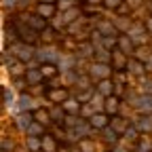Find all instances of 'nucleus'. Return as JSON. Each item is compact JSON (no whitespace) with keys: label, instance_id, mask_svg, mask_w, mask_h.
<instances>
[{"label":"nucleus","instance_id":"obj_1","mask_svg":"<svg viewBox=\"0 0 152 152\" xmlns=\"http://www.w3.org/2000/svg\"><path fill=\"white\" fill-rule=\"evenodd\" d=\"M13 53H17L21 61H28L30 57H32V49H28V47H19V45H17V47H13Z\"/></svg>","mask_w":152,"mask_h":152},{"label":"nucleus","instance_id":"obj_2","mask_svg":"<svg viewBox=\"0 0 152 152\" xmlns=\"http://www.w3.org/2000/svg\"><path fill=\"white\" fill-rule=\"evenodd\" d=\"M91 72H93V76H99V78H106V76L110 74V68H108V66H104V64H95V66L91 68Z\"/></svg>","mask_w":152,"mask_h":152},{"label":"nucleus","instance_id":"obj_3","mask_svg":"<svg viewBox=\"0 0 152 152\" xmlns=\"http://www.w3.org/2000/svg\"><path fill=\"white\" fill-rule=\"evenodd\" d=\"M38 55H40L42 61H55V59H57V51H55V49H42Z\"/></svg>","mask_w":152,"mask_h":152},{"label":"nucleus","instance_id":"obj_4","mask_svg":"<svg viewBox=\"0 0 152 152\" xmlns=\"http://www.w3.org/2000/svg\"><path fill=\"white\" fill-rule=\"evenodd\" d=\"M40 76H42V72H38V70H30V72L26 74V78H28V83H30V85H36V83H40Z\"/></svg>","mask_w":152,"mask_h":152},{"label":"nucleus","instance_id":"obj_5","mask_svg":"<svg viewBox=\"0 0 152 152\" xmlns=\"http://www.w3.org/2000/svg\"><path fill=\"white\" fill-rule=\"evenodd\" d=\"M49 97H51L53 102H61V99H66V91H64V89H53V91L49 93Z\"/></svg>","mask_w":152,"mask_h":152},{"label":"nucleus","instance_id":"obj_6","mask_svg":"<svg viewBox=\"0 0 152 152\" xmlns=\"http://www.w3.org/2000/svg\"><path fill=\"white\" fill-rule=\"evenodd\" d=\"M91 123H93V127H106V123H108V118L106 116H102V114H93V118H91Z\"/></svg>","mask_w":152,"mask_h":152},{"label":"nucleus","instance_id":"obj_7","mask_svg":"<svg viewBox=\"0 0 152 152\" xmlns=\"http://www.w3.org/2000/svg\"><path fill=\"white\" fill-rule=\"evenodd\" d=\"M30 106H32V99L28 97V95H21L19 102H17V110H28Z\"/></svg>","mask_w":152,"mask_h":152},{"label":"nucleus","instance_id":"obj_8","mask_svg":"<svg viewBox=\"0 0 152 152\" xmlns=\"http://www.w3.org/2000/svg\"><path fill=\"white\" fill-rule=\"evenodd\" d=\"M17 125L21 127V129H30V127H32L30 116H28V114H21V116H17Z\"/></svg>","mask_w":152,"mask_h":152},{"label":"nucleus","instance_id":"obj_9","mask_svg":"<svg viewBox=\"0 0 152 152\" xmlns=\"http://www.w3.org/2000/svg\"><path fill=\"white\" fill-rule=\"evenodd\" d=\"M137 108L144 110V112H146V110H152V97H142V99L137 102Z\"/></svg>","mask_w":152,"mask_h":152},{"label":"nucleus","instance_id":"obj_10","mask_svg":"<svg viewBox=\"0 0 152 152\" xmlns=\"http://www.w3.org/2000/svg\"><path fill=\"white\" fill-rule=\"evenodd\" d=\"M137 129L140 131H152V118L148 116V118H142L140 123H137Z\"/></svg>","mask_w":152,"mask_h":152},{"label":"nucleus","instance_id":"obj_11","mask_svg":"<svg viewBox=\"0 0 152 152\" xmlns=\"http://www.w3.org/2000/svg\"><path fill=\"white\" fill-rule=\"evenodd\" d=\"M112 129H114V131H118V133H121V131L127 133V129H125V121H123V118H112Z\"/></svg>","mask_w":152,"mask_h":152},{"label":"nucleus","instance_id":"obj_12","mask_svg":"<svg viewBox=\"0 0 152 152\" xmlns=\"http://www.w3.org/2000/svg\"><path fill=\"white\" fill-rule=\"evenodd\" d=\"M42 148H45L47 152H53V150H55V140H53V137H45V140H42Z\"/></svg>","mask_w":152,"mask_h":152},{"label":"nucleus","instance_id":"obj_13","mask_svg":"<svg viewBox=\"0 0 152 152\" xmlns=\"http://www.w3.org/2000/svg\"><path fill=\"white\" fill-rule=\"evenodd\" d=\"M38 15H42V17L53 15V7H51V4H42V7H38Z\"/></svg>","mask_w":152,"mask_h":152},{"label":"nucleus","instance_id":"obj_14","mask_svg":"<svg viewBox=\"0 0 152 152\" xmlns=\"http://www.w3.org/2000/svg\"><path fill=\"white\" fill-rule=\"evenodd\" d=\"M110 91H112V83H110V80L99 83V93H102V95H108Z\"/></svg>","mask_w":152,"mask_h":152},{"label":"nucleus","instance_id":"obj_15","mask_svg":"<svg viewBox=\"0 0 152 152\" xmlns=\"http://www.w3.org/2000/svg\"><path fill=\"white\" fill-rule=\"evenodd\" d=\"M42 144H40V140H36V137H28V148L30 150H38Z\"/></svg>","mask_w":152,"mask_h":152},{"label":"nucleus","instance_id":"obj_16","mask_svg":"<svg viewBox=\"0 0 152 152\" xmlns=\"http://www.w3.org/2000/svg\"><path fill=\"white\" fill-rule=\"evenodd\" d=\"M106 110H108V112H116V110H118V102H116V99H108V102H106Z\"/></svg>","mask_w":152,"mask_h":152},{"label":"nucleus","instance_id":"obj_17","mask_svg":"<svg viewBox=\"0 0 152 152\" xmlns=\"http://www.w3.org/2000/svg\"><path fill=\"white\" fill-rule=\"evenodd\" d=\"M42 76H47V78H51V76H55V68L53 66H42Z\"/></svg>","mask_w":152,"mask_h":152},{"label":"nucleus","instance_id":"obj_18","mask_svg":"<svg viewBox=\"0 0 152 152\" xmlns=\"http://www.w3.org/2000/svg\"><path fill=\"white\" fill-rule=\"evenodd\" d=\"M17 30L21 32V36H23V38H28V40H34V34H32L30 30H26L23 26H17Z\"/></svg>","mask_w":152,"mask_h":152},{"label":"nucleus","instance_id":"obj_19","mask_svg":"<svg viewBox=\"0 0 152 152\" xmlns=\"http://www.w3.org/2000/svg\"><path fill=\"white\" fill-rule=\"evenodd\" d=\"M30 21H32L34 28H45V26H47V23H45V19H40V17H30Z\"/></svg>","mask_w":152,"mask_h":152},{"label":"nucleus","instance_id":"obj_20","mask_svg":"<svg viewBox=\"0 0 152 152\" xmlns=\"http://www.w3.org/2000/svg\"><path fill=\"white\" fill-rule=\"evenodd\" d=\"M99 32H104V34H110V32H112V23H110V21H102V26H99Z\"/></svg>","mask_w":152,"mask_h":152},{"label":"nucleus","instance_id":"obj_21","mask_svg":"<svg viewBox=\"0 0 152 152\" xmlns=\"http://www.w3.org/2000/svg\"><path fill=\"white\" fill-rule=\"evenodd\" d=\"M104 2H106V7H108V9H116V7H123V4H121L123 0H104Z\"/></svg>","mask_w":152,"mask_h":152},{"label":"nucleus","instance_id":"obj_22","mask_svg":"<svg viewBox=\"0 0 152 152\" xmlns=\"http://www.w3.org/2000/svg\"><path fill=\"white\" fill-rule=\"evenodd\" d=\"M66 110L72 112V114H74V112H78V104H76V102H66Z\"/></svg>","mask_w":152,"mask_h":152},{"label":"nucleus","instance_id":"obj_23","mask_svg":"<svg viewBox=\"0 0 152 152\" xmlns=\"http://www.w3.org/2000/svg\"><path fill=\"white\" fill-rule=\"evenodd\" d=\"M76 131H78V133H87V131H89L87 123H85V121H78V123H76Z\"/></svg>","mask_w":152,"mask_h":152},{"label":"nucleus","instance_id":"obj_24","mask_svg":"<svg viewBox=\"0 0 152 152\" xmlns=\"http://www.w3.org/2000/svg\"><path fill=\"white\" fill-rule=\"evenodd\" d=\"M121 49H123V51H131V42H129V38H121Z\"/></svg>","mask_w":152,"mask_h":152},{"label":"nucleus","instance_id":"obj_25","mask_svg":"<svg viewBox=\"0 0 152 152\" xmlns=\"http://www.w3.org/2000/svg\"><path fill=\"white\" fill-rule=\"evenodd\" d=\"M11 102H13V91H11V89H7V93H4V104H7V106H11Z\"/></svg>","mask_w":152,"mask_h":152},{"label":"nucleus","instance_id":"obj_26","mask_svg":"<svg viewBox=\"0 0 152 152\" xmlns=\"http://www.w3.org/2000/svg\"><path fill=\"white\" fill-rule=\"evenodd\" d=\"M80 148H83V152H93V146L89 142H80Z\"/></svg>","mask_w":152,"mask_h":152},{"label":"nucleus","instance_id":"obj_27","mask_svg":"<svg viewBox=\"0 0 152 152\" xmlns=\"http://www.w3.org/2000/svg\"><path fill=\"white\" fill-rule=\"evenodd\" d=\"M40 131H42V129L38 127V125H32V127H30V133H32V137H34V135H38Z\"/></svg>","mask_w":152,"mask_h":152},{"label":"nucleus","instance_id":"obj_28","mask_svg":"<svg viewBox=\"0 0 152 152\" xmlns=\"http://www.w3.org/2000/svg\"><path fill=\"white\" fill-rule=\"evenodd\" d=\"M51 116H53V118H61V110H59V108H53V110H51Z\"/></svg>","mask_w":152,"mask_h":152},{"label":"nucleus","instance_id":"obj_29","mask_svg":"<svg viewBox=\"0 0 152 152\" xmlns=\"http://www.w3.org/2000/svg\"><path fill=\"white\" fill-rule=\"evenodd\" d=\"M36 116H38V121H40V123H47V121H49V114H45V112H38Z\"/></svg>","mask_w":152,"mask_h":152},{"label":"nucleus","instance_id":"obj_30","mask_svg":"<svg viewBox=\"0 0 152 152\" xmlns=\"http://www.w3.org/2000/svg\"><path fill=\"white\" fill-rule=\"evenodd\" d=\"M135 135H137L135 129H127V137H129V140H135Z\"/></svg>","mask_w":152,"mask_h":152},{"label":"nucleus","instance_id":"obj_31","mask_svg":"<svg viewBox=\"0 0 152 152\" xmlns=\"http://www.w3.org/2000/svg\"><path fill=\"white\" fill-rule=\"evenodd\" d=\"M74 17H76V11H70V13H66L64 21H70V19H74Z\"/></svg>","mask_w":152,"mask_h":152},{"label":"nucleus","instance_id":"obj_32","mask_svg":"<svg viewBox=\"0 0 152 152\" xmlns=\"http://www.w3.org/2000/svg\"><path fill=\"white\" fill-rule=\"evenodd\" d=\"M114 61H116V66H123V64H125V59H123L121 53H116V59H114Z\"/></svg>","mask_w":152,"mask_h":152},{"label":"nucleus","instance_id":"obj_33","mask_svg":"<svg viewBox=\"0 0 152 152\" xmlns=\"http://www.w3.org/2000/svg\"><path fill=\"white\" fill-rule=\"evenodd\" d=\"M9 148H13V144H9V140H2V150L7 152Z\"/></svg>","mask_w":152,"mask_h":152},{"label":"nucleus","instance_id":"obj_34","mask_svg":"<svg viewBox=\"0 0 152 152\" xmlns=\"http://www.w3.org/2000/svg\"><path fill=\"white\" fill-rule=\"evenodd\" d=\"M112 45H114L112 38H106V40H104V47H112Z\"/></svg>","mask_w":152,"mask_h":152},{"label":"nucleus","instance_id":"obj_35","mask_svg":"<svg viewBox=\"0 0 152 152\" xmlns=\"http://www.w3.org/2000/svg\"><path fill=\"white\" fill-rule=\"evenodd\" d=\"M91 97V93L89 91H85V93H80V99H89Z\"/></svg>","mask_w":152,"mask_h":152},{"label":"nucleus","instance_id":"obj_36","mask_svg":"<svg viewBox=\"0 0 152 152\" xmlns=\"http://www.w3.org/2000/svg\"><path fill=\"white\" fill-rule=\"evenodd\" d=\"M99 59H102V61H106V59H108V55H106V51H99Z\"/></svg>","mask_w":152,"mask_h":152},{"label":"nucleus","instance_id":"obj_37","mask_svg":"<svg viewBox=\"0 0 152 152\" xmlns=\"http://www.w3.org/2000/svg\"><path fill=\"white\" fill-rule=\"evenodd\" d=\"M106 137H108V140H112V142H114V131H106Z\"/></svg>","mask_w":152,"mask_h":152},{"label":"nucleus","instance_id":"obj_38","mask_svg":"<svg viewBox=\"0 0 152 152\" xmlns=\"http://www.w3.org/2000/svg\"><path fill=\"white\" fill-rule=\"evenodd\" d=\"M83 112H85V114H91L93 110H91V106H85V108H83Z\"/></svg>","mask_w":152,"mask_h":152},{"label":"nucleus","instance_id":"obj_39","mask_svg":"<svg viewBox=\"0 0 152 152\" xmlns=\"http://www.w3.org/2000/svg\"><path fill=\"white\" fill-rule=\"evenodd\" d=\"M15 4V0H4V7H13Z\"/></svg>","mask_w":152,"mask_h":152},{"label":"nucleus","instance_id":"obj_40","mask_svg":"<svg viewBox=\"0 0 152 152\" xmlns=\"http://www.w3.org/2000/svg\"><path fill=\"white\" fill-rule=\"evenodd\" d=\"M148 68L152 70V57H150V59H148Z\"/></svg>","mask_w":152,"mask_h":152},{"label":"nucleus","instance_id":"obj_41","mask_svg":"<svg viewBox=\"0 0 152 152\" xmlns=\"http://www.w3.org/2000/svg\"><path fill=\"white\" fill-rule=\"evenodd\" d=\"M114 152H127L125 148H116V150H114Z\"/></svg>","mask_w":152,"mask_h":152},{"label":"nucleus","instance_id":"obj_42","mask_svg":"<svg viewBox=\"0 0 152 152\" xmlns=\"http://www.w3.org/2000/svg\"><path fill=\"white\" fill-rule=\"evenodd\" d=\"M148 28H150V32H152V19H150V21H148Z\"/></svg>","mask_w":152,"mask_h":152},{"label":"nucleus","instance_id":"obj_43","mask_svg":"<svg viewBox=\"0 0 152 152\" xmlns=\"http://www.w3.org/2000/svg\"><path fill=\"white\" fill-rule=\"evenodd\" d=\"M59 152H70V150H68V148H64V150H59Z\"/></svg>","mask_w":152,"mask_h":152},{"label":"nucleus","instance_id":"obj_44","mask_svg":"<svg viewBox=\"0 0 152 152\" xmlns=\"http://www.w3.org/2000/svg\"><path fill=\"white\" fill-rule=\"evenodd\" d=\"M45 2H47V4H49V2H51V0H42V4H45Z\"/></svg>","mask_w":152,"mask_h":152},{"label":"nucleus","instance_id":"obj_45","mask_svg":"<svg viewBox=\"0 0 152 152\" xmlns=\"http://www.w3.org/2000/svg\"><path fill=\"white\" fill-rule=\"evenodd\" d=\"M91 2H97V0H91Z\"/></svg>","mask_w":152,"mask_h":152}]
</instances>
